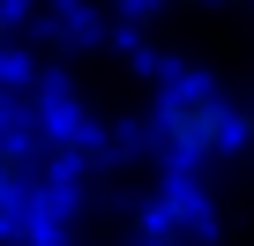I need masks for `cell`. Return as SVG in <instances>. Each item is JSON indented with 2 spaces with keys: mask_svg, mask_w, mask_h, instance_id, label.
Returning <instances> with one entry per match:
<instances>
[{
  "mask_svg": "<svg viewBox=\"0 0 254 246\" xmlns=\"http://www.w3.org/2000/svg\"><path fill=\"white\" fill-rule=\"evenodd\" d=\"M165 127H172V142H180V149L209 157V149L232 135V112H224L209 90H194V97H172V119H165Z\"/></svg>",
  "mask_w": 254,
  "mask_h": 246,
  "instance_id": "obj_1",
  "label": "cell"
}]
</instances>
